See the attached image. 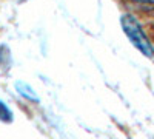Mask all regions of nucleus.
Wrapping results in <instances>:
<instances>
[{
    "instance_id": "obj_1",
    "label": "nucleus",
    "mask_w": 154,
    "mask_h": 139,
    "mask_svg": "<svg viewBox=\"0 0 154 139\" xmlns=\"http://www.w3.org/2000/svg\"><path fill=\"white\" fill-rule=\"evenodd\" d=\"M120 23H122V28H123L125 34L128 36V39L131 40V43L143 56L152 57L154 56V46L149 42V39L146 37V34L142 30V27H140V23L136 20V17H133L130 14H125V16H122Z\"/></svg>"
},
{
    "instance_id": "obj_2",
    "label": "nucleus",
    "mask_w": 154,
    "mask_h": 139,
    "mask_svg": "<svg viewBox=\"0 0 154 139\" xmlns=\"http://www.w3.org/2000/svg\"><path fill=\"white\" fill-rule=\"evenodd\" d=\"M16 88H17V91H19V94L20 96H23V97H26V99H29V100H35V102H38V97H37V94L34 93V90L26 84V82H17L16 84Z\"/></svg>"
},
{
    "instance_id": "obj_3",
    "label": "nucleus",
    "mask_w": 154,
    "mask_h": 139,
    "mask_svg": "<svg viewBox=\"0 0 154 139\" xmlns=\"http://www.w3.org/2000/svg\"><path fill=\"white\" fill-rule=\"evenodd\" d=\"M0 121L2 122H12V111L9 110V107L0 100Z\"/></svg>"
},
{
    "instance_id": "obj_4",
    "label": "nucleus",
    "mask_w": 154,
    "mask_h": 139,
    "mask_svg": "<svg viewBox=\"0 0 154 139\" xmlns=\"http://www.w3.org/2000/svg\"><path fill=\"white\" fill-rule=\"evenodd\" d=\"M134 2H139V3H154V0H134Z\"/></svg>"
}]
</instances>
